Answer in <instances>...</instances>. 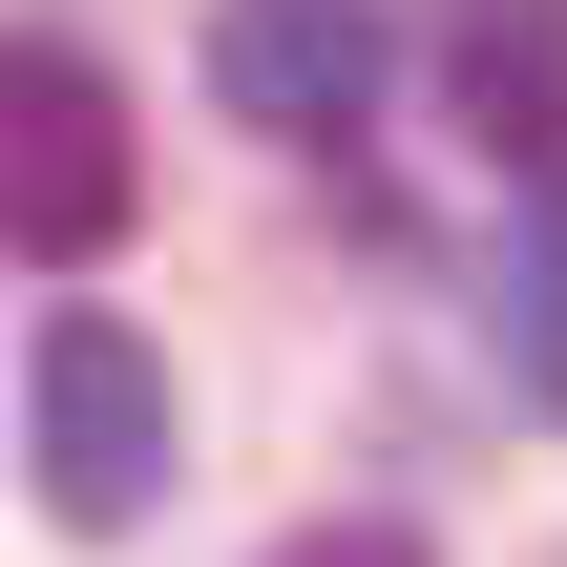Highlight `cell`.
Returning a JSON list of instances; mask_svg holds the SVG:
<instances>
[{
    "mask_svg": "<svg viewBox=\"0 0 567 567\" xmlns=\"http://www.w3.org/2000/svg\"><path fill=\"white\" fill-rule=\"evenodd\" d=\"M126 210H147V126H126V84H105L84 42H0V252L105 274Z\"/></svg>",
    "mask_w": 567,
    "mask_h": 567,
    "instance_id": "6da1fadb",
    "label": "cell"
},
{
    "mask_svg": "<svg viewBox=\"0 0 567 567\" xmlns=\"http://www.w3.org/2000/svg\"><path fill=\"white\" fill-rule=\"evenodd\" d=\"M21 442H42V505L105 547V526H147L168 505V358L126 337V316H42V358H21Z\"/></svg>",
    "mask_w": 567,
    "mask_h": 567,
    "instance_id": "7a4b0ae2",
    "label": "cell"
},
{
    "mask_svg": "<svg viewBox=\"0 0 567 567\" xmlns=\"http://www.w3.org/2000/svg\"><path fill=\"white\" fill-rule=\"evenodd\" d=\"M210 84H231L252 126H295V147H337V126L379 105V21H358V0H231V21H210Z\"/></svg>",
    "mask_w": 567,
    "mask_h": 567,
    "instance_id": "3957f363",
    "label": "cell"
},
{
    "mask_svg": "<svg viewBox=\"0 0 567 567\" xmlns=\"http://www.w3.org/2000/svg\"><path fill=\"white\" fill-rule=\"evenodd\" d=\"M463 126L505 168H567V0H463Z\"/></svg>",
    "mask_w": 567,
    "mask_h": 567,
    "instance_id": "277c9868",
    "label": "cell"
},
{
    "mask_svg": "<svg viewBox=\"0 0 567 567\" xmlns=\"http://www.w3.org/2000/svg\"><path fill=\"white\" fill-rule=\"evenodd\" d=\"M505 379L567 400V231H547V252H505Z\"/></svg>",
    "mask_w": 567,
    "mask_h": 567,
    "instance_id": "5b68a950",
    "label": "cell"
},
{
    "mask_svg": "<svg viewBox=\"0 0 567 567\" xmlns=\"http://www.w3.org/2000/svg\"><path fill=\"white\" fill-rule=\"evenodd\" d=\"M274 567H442V547H421L400 505H358V526H295V547H274Z\"/></svg>",
    "mask_w": 567,
    "mask_h": 567,
    "instance_id": "8992f818",
    "label": "cell"
}]
</instances>
